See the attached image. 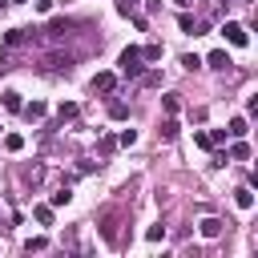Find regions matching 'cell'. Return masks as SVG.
I'll use <instances>...</instances> for the list:
<instances>
[{
    "label": "cell",
    "instance_id": "obj_23",
    "mask_svg": "<svg viewBox=\"0 0 258 258\" xmlns=\"http://www.w3.org/2000/svg\"><path fill=\"white\" fill-rule=\"evenodd\" d=\"M141 56H145V60H161V44H145Z\"/></svg>",
    "mask_w": 258,
    "mask_h": 258
},
{
    "label": "cell",
    "instance_id": "obj_21",
    "mask_svg": "<svg viewBox=\"0 0 258 258\" xmlns=\"http://www.w3.org/2000/svg\"><path fill=\"white\" fill-rule=\"evenodd\" d=\"M117 145H125V149L137 145V129H121V133H117Z\"/></svg>",
    "mask_w": 258,
    "mask_h": 258
},
{
    "label": "cell",
    "instance_id": "obj_15",
    "mask_svg": "<svg viewBox=\"0 0 258 258\" xmlns=\"http://www.w3.org/2000/svg\"><path fill=\"white\" fill-rule=\"evenodd\" d=\"M177 129H181V125H177V121H173V113H169V117L161 121V129H157V133H161L165 141H173V137H177Z\"/></svg>",
    "mask_w": 258,
    "mask_h": 258
},
{
    "label": "cell",
    "instance_id": "obj_29",
    "mask_svg": "<svg viewBox=\"0 0 258 258\" xmlns=\"http://www.w3.org/2000/svg\"><path fill=\"white\" fill-rule=\"evenodd\" d=\"M113 149H117V137H101V153H105V157H109V153H113Z\"/></svg>",
    "mask_w": 258,
    "mask_h": 258
},
{
    "label": "cell",
    "instance_id": "obj_14",
    "mask_svg": "<svg viewBox=\"0 0 258 258\" xmlns=\"http://www.w3.org/2000/svg\"><path fill=\"white\" fill-rule=\"evenodd\" d=\"M230 137H246L250 133V125H246V117H230V129H226Z\"/></svg>",
    "mask_w": 258,
    "mask_h": 258
},
{
    "label": "cell",
    "instance_id": "obj_2",
    "mask_svg": "<svg viewBox=\"0 0 258 258\" xmlns=\"http://www.w3.org/2000/svg\"><path fill=\"white\" fill-rule=\"evenodd\" d=\"M222 36H226L234 48H246V44H250V32H246V24H238V20H226V24H222Z\"/></svg>",
    "mask_w": 258,
    "mask_h": 258
},
{
    "label": "cell",
    "instance_id": "obj_13",
    "mask_svg": "<svg viewBox=\"0 0 258 258\" xmlns=\"http://www.w3.org/2000/svg\"><path fill=\"white\" fill-rule=\"evenodd\" d=\"M77 113H81V109H77V101H60V105H56V117H60V121H73Z\"/></svg>",
    "mask_w": 258,
    "mask_h": 258
},
{
    "label": "cell",
    "instance_id": "obj_5",
    "mask_svg": "<svg viewBox=\"0 0 258 258\" xmlns=\"http://www.w3.org/2000/svg\"><path fill=\"white\" fill-rule=\"evenodd\" d=\"M226 157H230V161H250V145H246V137H234V145L226 149Z\"/></svg>",
    "mask_w": 258,
    "mask_h": 258
},
{
    "label": "cell",
    "instance_id": "obj_1",
    "mask_svg": "<svg viewBox=\"0 0 258 258\" xmlns=\"http://www.w3.org/2000/svg\"><path fill=\"white\" fill-rule=\"evenodd\" d=\"M117 73H121V77H141V73H145V56H141L137 44L121 48V56H117Z\"/></svg>",
    "mask_w": 258,
    "mask_h": 258
},
{
    "label": "cell",
    "instance_id": "obj_22",
    "mask_svg": "<svg viewBox=\"0 0 258 258\" xmlns=\"http://www.w3.org/2000/svg\"><path fill=\"white\" fill-rule=\"evenodd\" d=\"M161 238H165V226H161V222H157V226H149V230H145V242H161Z\"/></svg>",
    "mask_w": 258,
    "mask_h": 258
},
{
    "label": "cell",
    "instance_id": "obj_19",
    "mask_svg": "<svg viewBox=\"0 0 258 258\" xmlns=\"http://www.w3.org/2000/svg\"><path fill=\"white\" fill-rule=\"evenodd\" d=\"M69 202H73V194H69V185H60V189H56V194L48 198V206H52V210H56V206H69Z\"/></svg>",
    "mask_w": 258,
    "mask_h": 258
},
{
    "label": "cell",
    "instance_id": "obj_11",
    "mask_svg": "<svg viewBox=\"0 0 258 258\" xmlns=\"http://www.w3.org/2000/svg\"><path fill=\"white\" fill-rule=\"evenodd\" d=\"M177 24H181V32H194V36L202 32V20H194L189 12H181V16H177Z\"/></svg>",
    "mask_w": 258,
    "mask_h": 258
},
{
    "label": "cell",
    "instance_id": "obj_4",
    "mask_svg": "<svg viewBox=\"0 0 258 258\" xmlns=\"http://www.w3.org/2000/svg\"><path fill=\"white\" fill-rule=\"evenodd\" d=\"M117 89V73H97L93 77V93H113Z\"/></svg>",
    "mask_w": 258,
    "mask_h": 258
},
{
    "label": "cell",
    "instance_id": "obj_27",
    "mask_svg": "<svg viewBox=\"0 0 258 258\" xmlns=\"http://www.w3.org/2000/svg\"><path fill=\"white\" fill-rule=\"evenodd\" d=\"M44 246H48V238H28V242H24L28 254H32V250H44Z\"/></svg>",
    "mask_w": 258,
    "mask_h": 258
},
{
    "label": "cell",
    "instance_id": "obj_31",
    "mask_svg": "<svg viewBox=\"0 0 258 258\" xmlns=\"http://www.w3.org/2000/svg\"><path fill=\"white\" fill-rule=\"evenodd\" d=\"M32 8L36 12H52V0H32Z\"/></svg>",
    "mask_w": 258,
    "mask_h": 258
},
{
    "label": "cell",
    "instance_id": "obj_26",
    "mask_svg": "<svg viewBox=\"0 0 258 258\" xmlns=\"http://www.w3.org/2000/svg\"><path fill=\"white\" fill-rule=\"evenodd\" d=\"M117 12H121V16H133V12H137V0H117Z\"/></svg>",
    "mask_w": 258,
    "mask_h": 258
},
{
    "label": "cell",
    "instance_id": "obj_24",
    "mask_svg": "<svg viewBox=\"0 0 258 258\" xmlns=\"http://www.w3.org/2000/svg\"><path fill=\"white\" fill-rule=\"evenodd\" d=\"M226 137H230L226 129H210V145H214V149H218V145H226Z\"/></svg>",
    "mask_w": 258,
    "mask_h": 258
},
{
    "label": "cell",
    "instance_id": "obj_17",
    "mask_svg": "<svg viewBox=\"0 0 258 258\" xmlns=\"http://www.w3.org/2000/svg\"><path fill=\"white\" fill-rule=\"evenodd\" d=\"M20 105H24V101H20V93H16V89H8V93H4V109H8V113H20Z\"/></svg>",
    "mask_w": 258,
    "mask_h": 258
},
{
    "label": "cell",
    "instance_id": "obj_12",
    "mask_svg": "<svg viewBox=\"0 0 258 258\" xmlns=\"http://www.w3.org/2000/svg\"><path fill=\"white\" fill-rule=\"evenodd\" d=\"M69 64H73L69 56H44V69H48V73H60V69L69 73Z\"/></svg>",
    "mask_w": 258,
    "mask_h": 258
},
{
    "label": "cell",
    "instance_id": "obj_3",
    "mask_svg": "<svg viewBox=\"0 0 258 258\" xmlns=\"http://www.w3.org/2000/svg\"><path fill=\"white\" fill-rule=\"evenodd\" d=\"M206 64H210V69H218V73H226L234 60H230V52H226V48H214V52L206 56Z\"/></svg>",
    "mask_w": 258,
    "mask_h": 258
},
{
    "label": "cell",
    "instance_id": "obj_34",
    "mask_svg": "<svg viewBox=\"0 0 258 258\" xmlns=\"http://www.w3.org/2000/svg\"><path fill=\"white\" fill-rule=\"evenodd\" d=\"M4 4H8V0H0V8H4Z\"/></svg>",
    "mask_w": 258,
    "mask_h": 258
},
{
    "label": "cell",
    "instance_id": "obj_32",
    "mask_svg": "<svg viewBox=\"0 0 258 258\" xmlns=\"http://www.w3.org/2000/svg\"><path fill=\"white\" fill-rule=\"evenodd\" d=\"M173 4H177V8H189V4H194V0H173Z\"/></svg>",
    "mask_w": 258,
    "mask_h": 258
},
{
    "label": "cell",
    "instance_id": "obj_9",
    "mask_svg": "<svg viewBox=\"0 0 258 258\" xmlns=\"http://www.w3.org/2000/svg\"><path fill=\"white\" fill-rule=\"evenodd\" d=\"M20 113H24L28 121H44V113H48V105H44V101H32V105H20Z\"/></svg>",
    "mask_w": 258,
    "mask_h": 258
},
{
    "label": "cell",
    "instance_id": "obj_16",
    "mask_svg": "<svg viewBox=\"0 0 258 258\" xmlns=\"http://www.w3.org/2000/svg\"><path fill=\"white\" fill-rule=\"evenodd\" d=\"M32 218L40 222V226H52V206L44 202V206H32Z\"/></svg>",
    "mask_w": 258,
    "mask_h": 258
},
{
    "label": "cell",
    "instance_id": "obj_10",
    "mask_svg": "<svg viewBox=\"0 0 258 258\" xmlns=\"http://www.w3.org/2000/svg\"><path fill=\"white\" fill-rule=\"evenodd\" d=\"M234 202H238V210H254V189H250V185L234 189Z\"/></svg>",
    "mask_w": 258,
    "mask_h": 258
},
{
    "label": "cell",
    "instance_id": "obj_25",
    "mask_svg": "<svg viewBox=\"0 0 258 258\" xmlns=\"http://www.w3.org/2000/svg\"><path fill=\"white\" fill-rule=\"evenodd\" d=\"M194 145H198V149H214V145H210V133H206V129H198V133H194Z\"/></svg>",
    "mask_w": 258,
    "mask_h": 258
},
{
    "label": "cell",
    "instance_id": "obj_6",
    "mask_svg": "<svg viewBox=\"0 0 258 258\" xmlns=\"http://www.w3.org/2000/svg\"><path fill=\"white\" fill-rule=\"evenodd\" d=\"M222 226H226L222 218H202V222H198V230H202V238H218V234H222Z\"/></svg>",
    "mask_w": 258,
    "mask_h": 258
},
{
    "label": "cell",
    "instance_id": "obj_20",
    "mask_svg": "<svg viewBox=\"0 0 258 258\" xmlns=\"http://www.w3.org/2000/svg\"><path fill=\"white\" fill-rule=\"evenodd\" d=\"M4 149H8V153H20V149H24V137H20V133H8V137H4Z\"/></svg>",
    "mask_w": 258,
    "mask_h": 258
},
{
    "label": "cell",
    "instance_id": "obj_30",
    "mask_svg": "<svg viewBox=\"0 0 258 258\" xmlns=\"http://www.w3.org/2000/svg\"><path fill=\"white\" fill-rule=\"evenodd\" d=\"M181 64H185V69H189V73H194V69H198V64H202V60H198V56H194V52H185V56H181Z\"/></svg>",
    "mask_w": 258,
    "mask_h": 258
},
{
    "label": "cell",
    "instance_id": "obj_28",
    "mask_svg": "<svg viewBox=\"0 0 258 258\" xmlns=\"http://www.w3.org/2000/svg\"><path fill=\"white\" fill-rule=\"evenodd\" d=\"M161 109H165V113H177V97H173V93H169V97H161Z\"/></svg>",
    "mask_w": 258,
    "mask_h": 258
},
{
    "label": "cell",
    "instance_id": "obj_33",
    "mask_svg": "<svg viewBox=\"0 0 258 258\" xmlns=\"http://www.w3.org/2000/svg\"><path fill=\"white\" fill-rule=\"evenodd\" d=\"M8 4H24V0H8Z\"/></svg>",
    "mask_w": 258,
    "mask_h": 258
},
{
    "label": "cell",
    "instance_id": "obj_8",
    "mask_svg": "<svg viewBox=\"0 0 258 258\" xmlns=\"http://www.w3.org/2000/svg\"><path fill=\"white\" fill-rule=\"evenodd\" d=\"M24 40H28V28H8L4 32V48H20Z\"/></svg>",
    "mask_w": 258,
    "mask_h": 258
},
{
    "label": "cell",
    "instance_id": "obj_18",
    "mask_svg": "<svg viewBox=\"0 0 258 258\" xmlns=\"http://www.w3.org/2000/svg\"><path fill=\"white\" fill-rule=\"evenodd\" d=\"M109 117H113V121H125V117H129V105H125V101H109Z\"/></svg>",
    "mask_w": 258,
    "mask_h": 258
},
{
    "label": "cell",
    "instance_id": "obj_7",
    "mask_svg": "<svg viewBox=\"0 0 258 258\" xmlns=\"http://www.w3.org/2000/svg\"><path fill=\"white\" fill-rule=\"evenodd\" d=\"M69 28H73V24L56 16V20H48V28H44V32H48V40H60V36H69Z\"/></svg>",
    "mask_w": 258,
    "mask_h": 258
}]
</instances>
